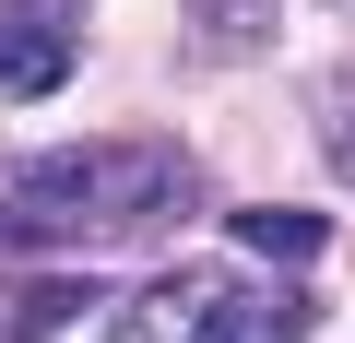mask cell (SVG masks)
Wrapping results in <instances>:
<instances>
[{
  "label": "cell",
  "mask_w": 355,
  "mask_h": 343,
  "mask_svg": "<svg viewBox=\"0 0 355 343\" xmlns=\"http://www.w3.org/2000/svg\"><path fill=\"white\" fill-rule=\"evenodd\" d=\"M190 154L154 142V130H119V142H71L48 166H24L12 202H0V237H12L24 261L36 249H119L142 225H178L190 213Z\"/></svg>",
  "instance_id": "obj_1"
},
{
  "label": "cell",
  "mask_w": 355,
  "mask_h": 343,
  "mask_svg": "<svg viewBox=\"0 0 355 343\" xmlns=\"http://www.w3.org/2000/svg\"><path fill=\"white\" fill-rule=\"evenodd\" d=\"M308 284H272L249 261H178L142 296H119L107 343H308Z\"/></svg>",
  "instance_id": "obj_2"
},
{
  "label": "cell",
  "mask_w": 355,
  "mask_h": 343,
  "mask_svg": "<svg viewBox=\"0 0 355 343\" xmlns=\"http://www.w3.org/2000/svg\"><path fill=\"white\" fill-rule=\"evenodd\" d=\"M83 71V0H0V95L48 107Z\"/></svg>",
  "instance_id": "obj_3"
},
{
  "label": "cell",
  "mask_w": 355,
  "mask_h": 343,
  "mask_svg": "<svg viewBox=\"0 0 355 343\" xmlns=\"http://www.w3.org/2000/svg\"><path fill=\"white\" fill-rule=\"evenodd\" d=\"M320 237H331V225L296 213V202H249V213H237V261H284V272H296V261H320Z\"/></svg>",
  "instance_id": "obj_4"
},
{
  "label": "cell",
  "mask_w": 355,
  "mask_h": 343,
  "mask_svg": "<svg viewBox=\"0 0 355 343\" xmlns=\"http://www.w3.org/2000/svg\"><path fill=\"white\" fill-rule=\"evenodd\" d=\"M331 178H343V190H355V118H343V130H331Z\"/></svg>",
  "instance_id": "obj_5"
},
{
  "label": "cell",
  "mask_w": 355,
  "mask_h": 343,
  "mask_svg": "<svg viewBox=\"0 0 355 343\" xmlns=\"http://www.w3.org/2000/svg\"><path fill=\"white\" fill-rule=\"evenodd\" d=\"M331 12H355V0H331Z\"/></svg>",
  "instance_id": "obj_6"
}]
</instances>
